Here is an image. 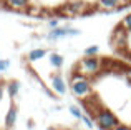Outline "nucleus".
I'll return each mask as SVG.
<instances>
[{
    "instance_id": "obj_1",
    "label": "nucleus",
    "mask_w": 131,
    "mask_h": 130,
    "mask_svg": "<svg viewBox=\"0 0 131 130\" xmlns=\"http://www.w3.org/2000/svg\"><path fill=\"white\" fill-rule=\"evenodd\" d=\"M68 88L70 92L78 98V100L85 102L88 98L93 97V83H91V78L81 75L80 72H71L70 78H68Z\"/></svg>"
},
{
    "instance_id": "obj_2",
    "label": "nucleus",
    "mask_w": 131,
    "mask_h": 130,
    "mask_svg": "<svg viewBox=\"0 0 131 130\" xmlns=\"http://www.w3.org/2000/svg\"><path fill=\"white\" fill-rule=\"evenodd\" d=\"M91 118L95 120V125L100 130H113L118 124H121L118 115H116L115 112H111L110 108L103 107V105L95 112V115H93Z\"/></svg>"
},
{
    "instance_id": "obj_3",
    "label": "nucleus",
    "mask_w": 131,
    "mask_h": 130,
    "mask_svg": "<svg viewBox=\"0 0 131 130\" xmlns=\"http://www.w3.org/2000/svg\"><path fill=\"white\" fill-rule=\"evenodd\" d=\"M103 67H105V65H103V59H100L98 55H95V57H83L81 60H78L75 70L80 72L85 77L93 78L103 70Z\"/></svg>"
},
{
    "instance_id": "obj_4",
    "label": "nucleus",
    "mask_w": 131,
    "mask_h": 130,
    "mask_svg": "<svg viewBox=\"0 0 131 130\" xmlns=\"http://www.w3.org/2000/svg\"><path fill=\"white\" fill-rule=\"evenodd\" d=\"M129 0H96L95 3V8L100 10L103 13H115L116 8L119 7H129Z\"/></svg>"
},
{
    "instance_id": "obj_5",
    "label": "nucleus",
    "mask_w": 131,
    "mask_h": 130,
    "mask_svg": "<svg viewBox=\"0 0 131 130\" xmlns=\"http://www.w3.org/2000/svg\"><path fill=\"white\" fill-rule=\"evenodd\" d=\"M129 32H126L123 27H116V30L113 32V37H111V42H113V45L116 47V49H126L128 47V39H129V35H128Z\"/></svg>"
},
{
    "instance_id": "obj_6",
    "label": "nucleus",
    "mask_w": 131,
    "mask_h": 130,
    "mask_svg": "<svg viewBox=\"0 0 131 130\" xmlns=\"http://www.w3.org/2000/svg\"><path fill=\"white\" fill-rule=\"evenodd\" d=\"M50 87H51V90H53V94H57V95H65L67 94V90H68V87H67V82H65V78L61 77L60 73H53L50 77Z\"/></svg>"
},
{
    "instance_id": "obj_7",
    "label": "nucleus",
    "mask_w": 131,
    "mask_h": 130,
    "mask_svg": "<svg viewBox=\"0 0 131 130\" xmlns=\"http://www.w3.org/2000/svg\"><path fill=\"white\" fill-rule=\"evenodd\" d=\"M67 7L75 13V17L77 15H85V13L91 12V10H90V5L86 2H83V0H70V2H67Z\"/></svg>"
},
{
    "instance_id": "obj_8",
    "label": "nucleus",
    "mask_w": 131,
    "mask_h": 130,
    "mask_svg": "<svg viewBox=\"0 0 131 130\" xmlns=\"http://www.w3.org/2000/svg\"><path fill=\"white\" fill-rule=\"evenodd\" d=\"M3 5L8 10H15V12H25L30 7V0H3Z\"/></svg>"
},
{
    "instance_id": "obj_9",
    "label": "nucleus",
    "mask_w": 131,
    "mask_h": 130,
    "mask_svg": "<svg viewBox=\"0 0 131 130\" xmlns=\"http://www.w3.org/2000/svg\"><path fill=\"white\" fill-rule=\"evenodd\" d=\"M17 117H18V110H17V107H15V105H10L8 110H7V114H5V122H3L7 130H12L13 127H15Z\"/></svg>"
},
{
    "instance_id": "obj_10",
    "label": "nucleus",
    "mask_w": 131,
    "mask_h": 130,
    "mask_svg": "<svg viewBox=\"0 0 131 130\" xmlns=\"http://www.w3.org/2000/svg\"><path fill=\"white\" fill-rule=\"evenodd\" d=\"M63 37H68L67 27H57V29H50L47 39L50 40V42H55V40H60V39H63Z\"/></svg>"
},
{
    "instance_id": "obj_11",
    "label": "nucleus",
    "mask_w": 131,
    "mask_h": 130,
    "mask_svg": "<svg viewBox=\"0 0 131 130\" xmlns=\"http://www.w3.org/2000/svg\"><path fill=\"white\" fill-rule=\"evenodd\" d=\"M5 90H7V94H8L10 98H15L20 92V82L18 80H8L7 85H5Z\"/></svg>"
},
{
    "instance_id": "obj_12",
    "label": "nucleus",
    "mask_w": 131,
    "mask_h": 130,
    "mask_svg": "<svg viewBox=\"0 0 131 130\" xmlns=\"http://www.w3.org/2000/svg\"><path fill=\"white\" fill-rule=\"evenodd\" d=\"M47 55V49H32L28 52V60L30 62H38V60H42L43 57Z\"/></svg>"
},
{
    "instance_id": "obj_13",
    "label": "nucleus",
    "mask_w": 131,
    "mask_h": 130,
    "mask_svg": "<svg viewBox=\"0 0 131 130\" xmlns=\"http://www.w3.org/2000/svg\"><path fill=\"white\" fill-rule=\"evenodd\" d=\"M48 60H50V65H51L53 68H60V67H63V62H65L63 55H60V53H57V52H51V53H50V57H48Z\"/></svg>"
},
{
    "instance_id": "obj_14",
    "label": "nucleus",
    "mask_w": 131,
    "mask_h": 130,
    "mask_svg": "<svg viewBox=\"0 0 131 130\" xmlns=\"http://www.w3.org/2000/svg\"><path fill=\"white\" fill-rule=\"evenodd\" d=\"M68 112H70L71 115H73L75 118H78V120H81V117H83V110H81L80 107H78V105H70V107H68Z\"/></svg>"
},
{
    "instance_id": "obj_15",
    "label": "nucleus",
    "mask_w": 131,
    "mask_h": 130,
    "mask_svg": "<svg viewBox=\"0 0 131 130\" xmlns=\"http://www.w3.org/2000/svg\"><path fill=\"white\" fill-rule=\"evenodd\" d=\"M119 27H123L126 32H129V33H131V12L128 13V15H125V17L121 18V22H119Z\"/></svg>"
},
{
    "instance_id": "obj_16",
    "label": "nucleus",
    "mask_w": 131,
    "mask_h": 130,
    "mask_svg": "<svg viewBox=\"0 0 131 130\" xmlns=\"http://www.w3.org/2000/svg\"><path fill=\"white\" fill-rule=\"evenodd\" d=\"M98 52H100L98 45H88L85 49V57H95V55H98Z\"/></svg>"
},
{
    "instance_id": "obj_17",
    "label": "nucleus",
    "mask_w": 131,
    "mask_h": 130,
    "mask_svg": "<svg viewBox=\"0 0 131 130\" xmlns=\"http://www.w3.org/2000/svg\"><path fill=\"white\" fill-rule=\"evenodd\" d=\"M25 12L28 13V15H32V17H40L43 13V10H42V7H32V5H30Z\"/></svg>"
},
{
    "instance_id": "obj_18",
    "label": "nucleus",
    "mask_w": 131,
    "mask_h": 130,
    "mask_svg": "<svg viewBox=\"0 0 131 130\" xmlns=\"http://www.w3.org/2000/svg\"><path fill=\"white\" fill-rule=\"evenodd\" d=\"M81 122H83L85 125H86V128H95V124H93V118L90 117V115L86 114V115H83V117H81Z\"/></svg>"
},
{
    "instance_id": "obj_19",
    "label": "nucleus",
    "mask_w": 131,
    "mask_h": 130,
    "mask_svg": "<svg viewBox=\"0 0 131 130\" xmlns=\"http://www.w3.org/2000/svg\"><path fill=\"white\" fill-rule=\"evenodd\" d=\"M67 33H68V37H77V35H81L80 30L75 29V27H71V25H67Z\"/></svg>"
},
{
    "instance_id": "obj_20",
    "label": "nucleus",
    "mask_w": 131,
    "mask_h": 130,
    "mask_svg": "<svg viewBox=\"0 0 131 130\" xmlns=\"http://www.w3.org/2000/svg\"><path fill=\"white\" fill-rule=\"evenodd\" d=\"M10 67V60L7 59H0V72H7Z\"/></svg>"
},
{
    "instance_id": "obj_21",
    "label": "nucleus",
    "mask_w": 131,
    "mask_h": 130,
    "mask_svg": "<svg viewBox=\"0 0 131 130\" xmlns=\"http://www.w3.org/2000/svg\"><path fill=\"white\" fill-rule=\"evenodd\" d=\"M48 27H50V29H57V27H60V25H58V18H50V20H48Z\"/></svg>"
},
{
    "instance_id": "obj_22",
    "label": "nucleus",
    "mask_w": 131,
    "mask_h": 130,
    "mask_svg": "<svg viewBox=\"0 0 131 130\" xmlns=\"http://www.w3.org/2000/svg\"><path fill=\"white\" fill-rule=\"evenodd\" d=\"M125 77H126V80H128V83L131 85V67H126V70H125Z\"/></svg>"
},
{
    "instance_id": "obj_23",
    "label": "nucleus",
    "mask_w": 131,
    "mask_h": 130,
    "mask_svg": "<svg viewBox=\"0 0 131 130\" xmlns=\"http://www.w3.org/2000/svg\"><path fill=\"white\" fill-rule=\"evenodd\" d=\"M113 130H131V127L129 125H125V124H118Z\"/></svg>"
},
{
    "instance_id": "obj_24",
    "label": "nucleus",
    "mask_w": 131,
    "mask_h": 130,
    "mask_svg": "<svg viewBox=\"0 0 131 130\" xmlns=\"http://www.w3.org/2000/svg\"><path fill=\"white\" fill-rule=\"evenodd\" d=\"M3 94H5V85H0V102L3 98Z\"/></svg>"
},
{
    "instance_id": "obj_25",
    "label": "nucleus",
    "mask_w": 131,
    "mask_h": 130,
    "mask_svg": "<svg viewBox=\"0 0 131 130\" xmlns=\"http://www.w3.org/2000/svg\"><path fill=\"white\" fill-rule=\"evenodd\" d=\"M47 130H58V128H55V127H50V128H47Z\"/></svg>"
},
{
    "instance_id": "obj_26",
    "label": "nucleus",
    "mask_w": 131,
    "mask_h": 130,
    "mask_svg": "<svg viewBox=\"0 0 131 130\" xmlns=\"http://www.w3.org/2000/svg\"><path fill=\"white\" fill-rule=\"evenodd\" d=\"M129 3H131V0H129Z\"/></svg>"
}]
</instances>
